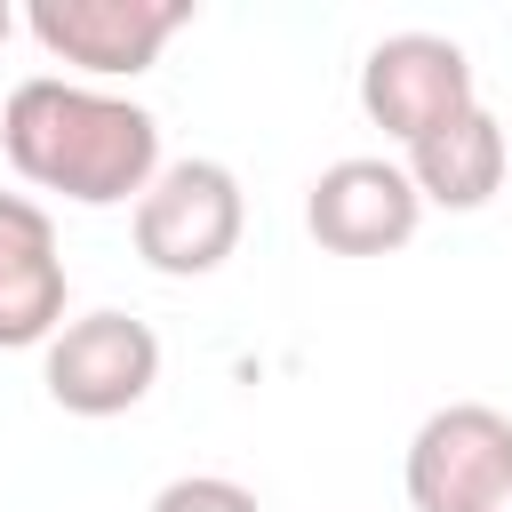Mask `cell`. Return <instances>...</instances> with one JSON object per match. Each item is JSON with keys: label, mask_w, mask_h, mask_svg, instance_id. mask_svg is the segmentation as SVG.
Returning <instances> with one entry per match:
<instances>
[{"label": "cell", "mask_w": 512, "mask_h": 512, "mask_svg": "<svg viewBox=\"0 0 512 512\" xmlns=\"http://www.w3.org/2000/svg\"><path fill=\"white\" fill-rule=\"evenodd\" d=\"M8 32H16V8H8V0H0V40H8Z\"/></svg>", "instance_id": "cell-11"}, {"label": "cell", "mask_w": 512, "mask_h": 512, "mask_svg": "<svg viewBox=\"0 0 512 512\" xmlns=\"http://www.w3.org/2000/svg\"><path fill=\"white\" fill-rule=\"evenodd\" d=\"M40 384H48V400H56L64 416H88V424L128 416V408L160 384V336H152V320L112 312V304H104V312H80V320H64V328L48 336Z\"/></svg>", "instance_id": "cell-5"}, {"label": "cell", "mask_w": 512, "mask_h": 512, "mask_svg": "<svg viewBox=\"0 0 512 512\" xmlns=\"http://www.w3.org/2000/svg\"><path fill=\"white\" fill-rule=\"evenodd\" d=\"M64 256H56V216L24 192H0V352H48L64 328Z\"/></svg>", "instance_id": "cell-8"}, {"label": "cell", "mask_w": 512, "mask_h": 512, "mask_svg": "<svg viewBox=\"0 0 512 512\" xmlns=\"http://www.w3.org/2000/svg\"><path fill=\"white\" fill-rule=\"evenodd\" d=\"M480 104L472 88V56L448 40V32H384L360 64V112L400 144L416 152L424 136L456 128L464 112Z\"/></svg>", "instance_id": "cell-4"}, {"label": "cell", "mask_w": 512, "mask_h": 512, "mask_svg": "<svg viewBox=\"0 0 512 512\" xmlns=\"http://www.w3.org/2000/svg\"><path fill=\"white\" fill-rule=\"evenodd\" d=\"M424 224V192L392 152H344L304 192V232L328 256H392Z\"/></svg>", "instance_id": "cell-7"}, {"label": "cell", "mask_w": 512, "mask_h": 512, "mask_svg": "<svg viewBox=\"0 0 512 512\" xmlns=\"http://www.w3.org/2000/svg\"><path fill=\"white\" fill-rule=\"evenodd\" d=\"M408 504L416 512H512V416L488 400H448L408 440Z\"/></svg>", "instance_id": "cell-3"}, {"label": "cell", "mask_w": 512, "mask_h": 512, "mask_svg": "<svg viewBox=\"0 0 512 512\" xmlns=\"http://www.w3.org/2000/svg\"><path fill=\"white\" fill-rule=\"evenodd\" d=\"M192 24V0H32L24 32L80 80H136Z\"/></svg>", "instance_id": "cell-6"}, {"label": "cell", "mask_w": 512, "mask_h": 512, "mask_svg": "<svg viewBox=\"0 0 512 512\" xmlns=\"http://www.w3.org/2000/svg\"><path fill=\"white\" fill-rule=\"evenodd\" d=\"M400 168L416 176L424 208H456V216H472V208H488V200L504 192L512 136H504V120H496L488 104H472L456 128H440V136H424L416 152H400Z\"/></svg>", "instance_id": "cell-9"}, {"label": "cell", "mask_w": 512, "mask_h": 512, "mask_svg": "<svg viewBox=\"0 0 512 512\" xmlns=\"http://www.w3.org/2000/svg\"><path fill=\"white\" fill-rule=\"evenodd\" d=\"M0 152L32 192H56L72 208H136L152 192L160 160V120L96 80L32 72L0 104Z\"/></svg>", "instance_id": "cell-1"}, {"label": "cell", "mask_w": 512, "mask_h": 512, "mask_svg": "<svg viewBox=\"0 0 512 512\" xmlns=\"http://www.w3.org/2000/svg\"><path fill=\"white\" fill-rule=\"evenodd\" d=\"M144 512H264V504H256V488H240L224 472H176Z\"/></svg>", "instance_id": "cell-10"}, {"label": "cell", "mask_w": 512, "mask_h": 512, "mask_svg": "<svg viewBox=\"0 0 512 512\" xmlns=\"http://www.w3.org/2000/svg\"><path fill=\"white\" fill-rule=\"evenodd\" d=\"M248 232V192L224 160H168L152 192L136 200V256L160 280H200L216 272Z\"/></svg>", "instance_id": "cell-2"}]
</instances>
